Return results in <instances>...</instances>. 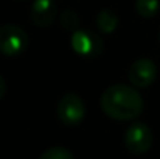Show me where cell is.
Listing matches in <instances>:
<instances>
[{
	"label": "cell",
	"instance_id": "9c48e42d",
	"mask_svg": "<svg viewBox=\"0 0 160 159\" xmlns=\"http://www.w3.org/2000/svg\"><path fill=\"white\" fill-rule=\"evenodd\" d=\"M159 0H137L135 2V11L142 16V17H154L159 11Z\"/></svg>",
	"mask_w": 160,
	"mask_h": 159
},
{
	"label": "cell",
	"instance_id": "8fae6325",
	"mask_svg": "<svg viewBox=\"0 0 160 159\" xmlns=\"http://www.w3.org/2000/svg\"><path fill=\"white\" fill-rule=\"evenodd\" d=\"M78 22H79V19H78V16H76L72 9L64 11L62 16H61V24H62V27H64L65 30H73V28H76Z\"/></svg>",
	"mask_w": 160,
	"mask_h": 159
},
{
	"label": "cell",
	"instance_id": "3957f363",
	"mask_svg": "<svg viewBox=\"0 0 160 159\" xmlns=\"http://www.w3.org/2000/svg\"><path fill=\"white\" fill-rule=\"evenodd\" d=\"M124 145L132 155H145L152 145V131L146 123H132L124 134Z\"/></svg>",
	"mask_w": 160,
	"mask_h": 159
},
{
	"label": "cell",
	"instance_id": "5b68a950",
	"mask_svg": "<svg viewBox=\"0 0 160 159\" xmlns=\"http://www.w3.org/2000/svg\"><path fill=\"white\" fill-rule=\"evenodd\" d=\"M72 49L81 56H87V58H95L103 52V41L101 38L89 30H76L72 34Z\"/></svg>",
	"mask_w": 160,
	"mask_h": 159
},
{
	"label": "cell",
	"instance_id": "7c38bea8",
	"mask_svg": "<svg viewBox=\"0 0 160 159\" xmlns=\"http://www.w3.org/2000/svg\"><path fill=\"white\" fill-rule=\"evenodd\" d=\"M5 91H6V83H5V78L0 75V100L3 98V95H5Z\"/></svg>",
	"mask_w": 160,
	"mask_h": 159
},
{
	"label": "cell",
	"instance_id": "4fadbf2b",
	"mask_svg": "<svg viewBox=\"0 0 160 159\" xmlns=\"http://www.w3.org/2000/svg\"><path fill=\"white\" fill-rule=\"evenodd\" d=\"M159 44H160V30H159Z\"/></svg>",
	"mask_w": 160,
	"mask_h": 159
},
{
	"label": "cell",
	"instance_id": "ba28073f",
	"mask_svg": "<svg viewBox=\"0 0 160 159\" xmlns=\"http://www.w3.org/2000/svg\"><path fill=\"white\" fill-rule=\"evenodd\" d=\"M97 25L103 33H112L118 25V17L110 9H101L97 16Z\"/></svg>",
	"mask_w": 160,
	"mask_h": 159
},
{
	"label": "cell",
	"instance_id": "52a82bcc",
	"mask_svg": "<svg viewBox=\"0 0 160 159\" xmlns=\"http://www.w3.org/2000/svg\"><path fill=\"white\" fill-rule=\"evenodd\" d=\"M31 20L41 28H47L53 24L56 17V3L54 0H34L31 5Z\"/></svg>",
	"mask_w": 160,
	"mask_h": 159
},
{
	"label": "cell",
	"instance_id": "30bf717a",
	"mask_svg": "<svg viewBox=\"0 0 160 159\" xmlns=\"http://www.w3.org/2000/svg\"><path fill=\"white\" fill-rule=\"evenodd\" d=\"M39 159H75L73 158V155L67 150V148H64V147H52V148H48V150H45Z\"/></svg>",
	"mask_w": 160,
	"mask_h": 159
},
{
	"label": "cell",
	"instance_id": "277c9868",
	"mask_svg": "<svg viewBox=\"0 0 160 159\" xmlns=\"http://www.w3.org/2000/svg\"><path fill=\"white\" fill-rule=\"evenodd\" d=\"M86 115V106L76 94H65L58 103V119L65 126H78Z\"/></svg>",
	"mask_w": 160,
	"mask_h": 159
},
{
	"label": "cell",
	"instance_id": "8992f818",
	"mask_svg": "<svg viewBox=\"0 0 160 159\" xmlns=\"http://www.w3.org/2000/svg\"><path fill=\"white\" fill-rule=\"evenodd\" d=\"M156 77H157V67L148 58L137 59L129 67V81L134 87L140 89L149 87L154 83Z\"/></svg>",
	"mask_w": 160,
	"mask_h": 159
},
{
	"label": "cell",
	"instance_id": "6da1fadb",
	"mask_svg": "<svg viewBox=\"0 0 160 159\" xmlns=\"http://www.w3.org/2000/svg\"><path fill=\"white\" fill-rule=\"evenodd\" d=\"M100 105L107 117L115 120H132L143 111V98L135 87L115 84L101 95Z\"/></svg>",
	"mask_w": 160,
	"mask_h": 159
},
{
	"label": "cell",
	"instance_id": "7a4b0ae2",
	"mask_svg": "<svg viewBox=\"0 0 160 159\" xmlns=\"http://www.w3.org/2000/svg\"><path fill=\"white\" fill-rule=\"evenodd\" d=\"M28 47L27 33L12 24H6L0 27V53L5 56H16L25 52Z\"/></svg>",
	"mask_w": 160,
	"mask_h": 159
}]
</instances>
